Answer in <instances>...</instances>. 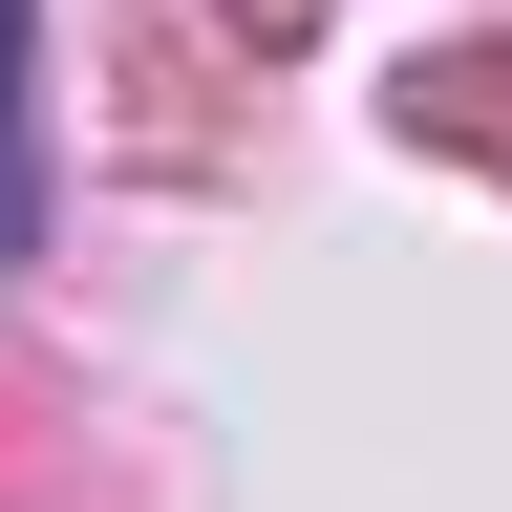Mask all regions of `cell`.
<instances>
[{"label":"cell","mask_w":512,"mask_h":512,"mask_svg":"<svg viewBox=\"0 0 512 512\" xmlns=\"http://www.w3.org/2000/svg\"><path fill=\"white\" fill-rule=\"evenodd\" d=\"M0 256H43V150H22V0H0Z\"/></svg>","instance_id":"obj_1"}]
</instances>
